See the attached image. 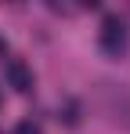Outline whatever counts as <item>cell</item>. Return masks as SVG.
I'll list each match as a JSON object with an SVG mask.
<instances>
[{"instance_id":"1","label":"cell","mask_w":130,"mask_h":134,"mask_svg":"<svg viewBox=\"0 0 130 134\" xmlns=\"http://www.w3.org/2000/svg\"><path fill=\"white\" fill-rule=\"evenodd\" d=\"M101 51H105L108 58H119L123 51H127L130 36H127V25H123V18H116V15H105V22H101Z\"/></svg>"},{"instance_id":"2","label":"cell","mask_w":130,"mask_h":134,"mask_svg":"<svg viewBox=\"0 0 130 134\" xmlns=\"http://www.w3.org/2000/svg\"><path fill=\"white\" fill-rule=\"evenodd\" d=\"M7 83L18 91V94L33 91V69L25 65V62H18V58H11V62H7Z\"/></svg>"},{"instance_id":"3","label":"cell","mask_w":130,"mask_h":134,"mask_svg":"<svg viewBox=\"0 0 130 134\" xmlns=\"http://www.w3.org/2000/svg\"><path fill=\"white\" fill-rule=\"evenodd\" d=\"M15 134H43V131H40V123H36V120H22L18 127H15Z\"/></svg>"},{"instance_id":"4","label":"cell","mask_w":130,"mask_h":134,"mask_svg":"<svg viewBox=\"0 0 130 134\" xmlns=\"http://www.w3.org/2000/svg\"><path fill=\"white\" fill-rule=\"evenodd\" d=\"M4 54H7V44H4V36H0V58H4Z\"/></svg>"}]
</instances>
